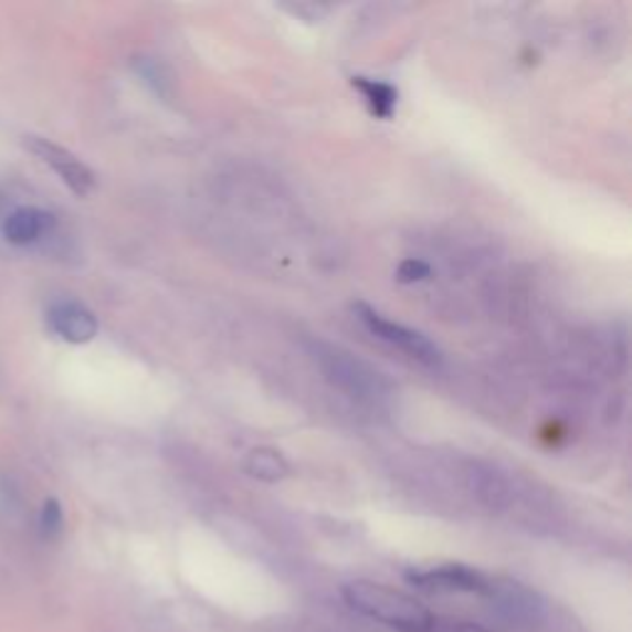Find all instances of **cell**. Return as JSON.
Wrapping results in <instances>:
<instances>
[{"label":"cell","mask_w":632,"mask_h":632,"mask_svg":"<svg viewBox=\"0 0 632 632\" xmlns=\"http://www.w3.org/2000/svg\"><path fill=\"white\" fill-rule=\"evenodd\" d=\"M25 149L30 154H35L42 164L50 166L52 171L60 176V181L75 196L80 198L89 196L94 191V186H97V176H94L92 168L84 164L82 158L67 151L65 146L42 139V136H25Z\"/></svg>","instance_id":"277c9868"},{"label":"cell","mask_w":632,"mask_h":632,"mask_svg":"<svg viewBox=\"0 0 632 632\" xmlns=\"http://www.w3.org/2000/svg\"><path fill=\"white\" fill-rule=\"evenodd\" d=\"M314 361L326 376V381H331L336 388H341L344 393L361 400H376L386 393V383L381 373L376 368L368 366L361 358H356L341 346L314 341L312 346Z\"/></svg>","instance_id":"7a4b0ae2"},{"label":"cell","mask_w":632,"mask_h":632,"mask_svg":"<svg viewBox=\"0 0 632 632\" xmlns=\"http://www.w3.org/2000/svg\"><path fill=\"white\" fill-rule=\"evenodd\" d=\"M62 529H65V514H62L60 502L48 499L40 512V531L45 539H57Z\"/></svg>","instance_id":"30bf717a"},{"label":"cell","mask_w":632,"mask_h":632,"mask_svg":"<svg viewBox=\"0 0 632 632\" xmlns=\"http://www.w3.org/2000/svg\"><path fill=\"white\" fill-rule=\"evenodd\" d=\"M423 632H489L487 628L467 623V620H455V618H442V615H433L428 628Z\"/></svg>","instance_id":"7c38bea8"},{"label":"cell","mask_w":632,"mask_h":632,"mask_svg":"<svg viewBox=\"0 0 632 632\" xmlns=\"http://www.w3.org/2000/svg\"><path fill=\"white\" fill-rule=\"evenodd\" d=\"M341 596L346 605L356 610L358 615L371 618L376 623L398 632H423L435 615L433 610H428L413 596L373 581L346 583Z\"/></svg>","instance_id":"6da1fadb"},{"label":"cell","mask_w":632,"mask_h":632,"mask_svg":"<svg viewBox=\"0 0 632 632\" xmlns=\"http://www.w3.org/2000/svg\"><path fill=\"white\" fill-rule=\"evenodd\" d=\"M410 583L423 588V591L438 593H477L487 596L492 591L494 578L477 571V568L462 563H445L433 568H418L410 571Z\"/></svg>","instance_id":"5b68a950"},{"label":"cell","mask_w":632,"mask_h":632,"mask_svg":"<svg viewBox=\"0 0 632 632\" xmlns=\"http://www.w3.org/2000/svg\"><path fill=\"white\" fill-rule=\"evenodd\" d=\"M433 275V270L425 260H418V257H408L398 265L396 270V277L400 284H415V282H423Z\"/></svg>","instance_id":"8fae6325"},{"label":"cell","mask_w":632,"mask_h":632,"mask_svg":"<svg viewBox=\"0 0 632 632\" xmlns=\"http://www.w3.org/2000/svg\"><path fill=\"white\" fill-rule=\"evenodd\" d=\"M351 87L361 94L368 112L373 114L376 119L388 122L396 114L398 107V89L388 82L368 80V77H354Z\"/></svg>","instance_id":"ba28073f"},{"label":"cell","mask_w":632,"mask_h":632,"mask_svg":"<svg viewBox=\"0 0 632 632\" xmlns=\"http://www.w3.org/2000/svg\"><path fill=\"white\" fill-rule=\"evenodd\" d=\"M245 472L260 482H280L289 474V462L280 450L257 447L245 457Z\"/></svg>","instance_id":"9c48e42d"},{"label":"cell","mask_w":632,"mask_h":632,"mask_svg":"<svg viewBox=\"0 0 632 632\" xmlns=\"http://www.w3.org/2000/svg\"><path fill=\"white\" fill-rule=\"evenodd\" d=\"M50 331L67 344H89L99 331L97 316L82 302L62 299L55 302L48 312Z\"/></svg>","instance_id":"8992f818"},{"label":"cell","mask_w":632,"mask_h":632,"mask_svg":"<svg viewBox=\"0 0 632 632\" xmlns=\"http://www.w3.org/2000/svg\"><path fill=\"white\" fill-rule=\"evenodd\" d=\"M354 314L358 316V322H361L366 329L376 336V339L386 341L388 346H393V349H398V351H403L405 356L413 358V361L423 364L428 368L442 366L440 349L428 339L425 334H420L415 329H410V326H403L393 319H388V316H383L381 312H376L371 304H366V302H356Z\"/></svg>","instance_id":"3957f363"},{"label":"cell","mask_w":632,"mask_h":632,"mask_svg":"<svg viewBox=\"0 0 632 632\" xmlns=\"http://www.w3.org/2000/svg\"><path fill=\"white\" fill-rule=\"evenodd\" d=\"M52 223H55V220H52V215L45 213V210L23 206L6 218L3 235L10 245L25 247L33 245L40 238H45L50 233Z\"/></svg>","instance_id":"52a82bcc"}]
</instances>
